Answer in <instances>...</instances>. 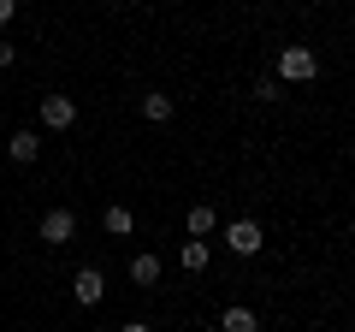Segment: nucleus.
Masks as SVG:
<instances>
[{
    "instance_id": "obj_1",
    "label": "nucleus",
    "mask_w": 355,
    "mask_h": 332,
    "mask_svg": "<svg viewBox=\"0 0 355 332\" xmlns=\"http://www.w3.org/2000/svg\"><path fill=\"white\" fill-rule=\"evenodd\" d=\"M320 77V53L314 48H284L279 53V83H314Z\"/></svg>"
},
{
    "instance_id": "obj_9",
    "label": "nucleus",
    "mask_w": 355,
    "mask_h": 332,
    "mask_svg": "<svg viewBox=\"0 0 355 332\" xmlns=\"http://www.w3.org/2000/svg\"><path fill=\"white\" fill-rule=\"evenodd\" d=\"M6 149H12L18 166H30V160L42 154V137H36V131H12V142H6Z\"/></svg>"
},
{
    "instance_id": "obj_13",
    "label": "nucleus",
    "mask_w": 355,
    "mask_h": 332,
    "mask_svg": "<svg viewBox=\"0 0 355 332\" xmlns=\"http://www.w3.org/2000/svg\"><path fill=\"white\" fill-rule=\"evenodd\" d=\"M254 101H284V83L279 77H261V83H254Z\"/></svg>"
},
{
    "instance_id": "obj_11",
    "label": "nucleus",
    "mask_w": 355,
    "mask_h": 332,
    "mask_svg": "<svg viewBox=\"0 0 355 332\" xmlns=\"http://www.w3.org/2000/svg\"><path fill=\"white\" fill-rule=\"evenodd\" d=\"M101 226L113 231V238H130V226H137V214H130V208H119V202H113V208H107V214H101Z\"/></svg>"
},
{
    "instance_id": "obj_4",
    "label": "nucleus",
    "mask_w": 355,
    "mask_h": 332,
    "mask_svg": "<svg viewBox=\"0 0 355 332\" xmlns=\"http://www.w3.org/2000/svg\"><path fill=\"white\" fill-rule=\"evenodd\" d=\"M42 125L48 131H71L77 125V101L71 95H42Z\"/></svg>"
},
{
    "instance_id": "obj_6",
    "label": "nucleus",
    "mask_w": 355,
    "mask_h": 332,
    "mask_svg": "<svg viewBox=\"0 0 355 332\" xmlns=\"http://www.w3.org/2000/svg\"><path fill=\"white\" fill-rule=\"evenodd\" d=\"M178 261H184V273H207V261H214V249H207V238H190L184 249H178Z\"/></svg>"
},
{
    "instance_id": "obj_12",
    "label": "nucleus",
    "mask_w": 355,
    "mask_h": 332,
    "mask_svg": "<svg viewBox=\"0 0 355 332\" xmlns=\"http://www.w3.org/2000/svg\"><path fill=\"white\" fill-rule=\"evenodd\" d=\"M130 279L137 285H160V256H137L130 261Z\"/></svg>"
},
{
    "instance_id": "obj_15",
    "label": "nucleus",
    "mask_w": 355,
    "mask_h": 332,
    "mask_svg": "<svg viewBox=\"0 0 355 332\" xmlns=\"http://www.w3.org/2000/svg\"><path fill=\"white\" fill-rule=\"evenodd\" d=\"M12 6H18V0H0V24H12Z\"/></svg>"
},
{
    "instance_id": "obj_2",
    "label": "nucleus",
    "mask_w": 355,
    "mask_h": 332,
    "mask_svg": "<svg viewBox=\"0 0 355 332\" xmlns=\"http://www.w3.org/2000/svg\"><path fill=\"white\" fill-rule=\"evenodd\" d=\"M261 226H254V219H231V226H225V249H231V256H261Z\"/></svg>"
},
{
    "instance_id": "obj_16",
    "label": "nucleus",
    "mask_w": 355,
    "mask_h": 332,
    "mask_svg": "<svg viewBox=\"0 0 355 332\" xmlns=\"http://www.w3.org/2000/svg\"><path fill=\"white\" fill-rule=\"evenodd\" d=\"M125 332H154V326H142V320H130V326H125Z\"/></svg>"
},
{
    "instance_id": "obj_8",
    "label": "nucleus",
    "mask_w": 355,
    "mask_h": 332,
    "mask_svg": "<svg viewBox=\"0 0 355 332\" xmlns=\"http://www.w3.org/2000/svg\"><path fill=\"white\" fill-rule=\"evenodd\" d=\"M137 107H142V119H148V125H166V119H172V95H160V90H148Z\"/></svg>"
},
{
    "instance_id": "obj_10",
    "label": "nucleus",
    "mask_w": 355,
    "mask_h": 332,
    "mask_svg": "<svg viewBox=\"0 0 355 332\" xmlns=\"http://www.w3.org/2000/svg\"><path fill=\"white\" fill-rule=\"evenodd\" d=\"M184 226H190V238H207V231L219 226V214H214V208H207V202H196L190 214H184Z\"/></svg>"
},
{
    "instance_id": "obj_14",
    "label": "nucleus",
    "mask_w": 355,
    "mask_h": 332,
    "mask_svg": "<svg viewBox=\"0 0 355 332\" xmlns=\"http://www.w3.org/2000/svg\"><path fill=\"white\" fill-rule=\"evenodd\" d=\"M12 60H18V48H12V42H0V72H6Z\"/></svg>"
},
{
    "instance_id": "obj_7",
    "label": "nucleus",
    "mask_w": 355,
    "mask_h": 332,
    "mask_svg": "<svg viewBox=\"0 0 355 332\" xmlns=\"http://www.w3.org/2000/svg\"><path fill=\"white\" fill-rule=\"evenodd\" d=\"M219 332H261V320H254V308H243V303H231L225 315H219Z\"/></svg>"
},
{
    "instance_id": "obj_5",
    "label": "nucleus",
    "mask_w": 355,
    "mask_h": 332,
    "mask_svg": "<svg viewBox=\"0 0 355 332\" xmlns=\"http://www.w3.org/2000/svg\"><path fill=\"white\" fill-rule=\"evenodd\" d=\"M71 297H77V303H101V297H107V279H101V267H77V279H71Z\"/></svg>"
},
{
    "instance_id": "obj_3",
    "label": "nucleus",
    "mask_w": 355,
    "mask_h": 332,
    "mask_svg": "<svg viewBox=\"0 0 355 332\" xmlns=\"http://www.w3.org/2000/svg\"><path fill=\"white\" fill-rule=\"evenodd\" d=\"M71 238H77V219H71V208H48V214H42V243L65 249Z\"/></svg>"
}]
</instances>
